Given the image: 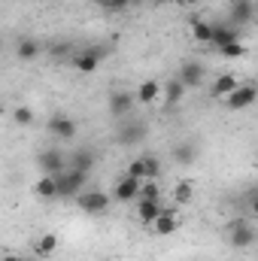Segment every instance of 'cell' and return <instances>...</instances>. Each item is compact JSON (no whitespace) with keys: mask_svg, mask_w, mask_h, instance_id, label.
<instances>
[{"mask_svg":"<svg viewBox=\"0 0 258 261\" xmlns=\"http://www.w3.org/2000/svg\"><path fill=\"white\" fill-rule=\"evenodd\" d=\"M161 94H164V107L173 110V107H179V100L186 97V85H183L179 79H167V82H161Z\"/></svg>","mask_w":258,"mask_h":261,"instance_id":"15","label":"cell"},{"mask_svg":"<svg viewBox=\"0 0 258 261\" xmlns=\"http://www.w3.org/2000/svg\"><path fill=\"white\" fill-rule=\"evenodd\" d=\"M203 76H207V70H203V64L200 61H186V64L179 67V82L186 85V88H200L203 85Z\"/></svg>","mask_w":258,"mask_h":261,"instance_id":"11","label":"cell"},{"mask_svg":"<svg viewBox=\"0 0 258 261\" xmlns=\"http://www.w3.org/2000/svg\"><path fill=\"white\" fill-rule=\"evenodd\" d=\"M34 192L37 197H43V200H58V192H55V176H40L37 179V186H34Z\"/></svg>","mask_w":258,"mask_h":261,"instance_id":"22","label":"cell"},{"mask_svg":"<svg viewBox=\"0 0 258 261\" xmlns=\"http://www.w3.org/2000/svg\"><path fill=\"white\" fill-rule=\"evenodd\" d=\"M140 182H143V179H134V176H122V179L116 182V189H113V197H116L119 203H131V200H137Z\"/></svg>","mask_w":258,"mask_h":261,"instance_id":"14","label":"cell"},{"mask_svg":"<svg viewBox=\"0 0 258 261\" xmlns=\"http://www.w3.org/2000/svg\"><path fill=\"white\" fill-rule=\"evenodd\" d=\"M125 176H134V179H146V164H143V155L131 161V164H128V173H125Z\"/></svg>","mask_w":258,"mask_h":261,"instance_id":"30","label":"cell"},{"mask_svg":"<svg viewBox=\"0 0 258 261\" xmlns=\"http://www.w3.org/2000/svg\"><path fill=\"white\" fill-rule=\"evenodd\" d=\"M76 203H79V210H82V213H88V216H104V213L110 210L113 197L107 195V192H100V189H91V192L76 195Z\"/></svg>","mask_w":258,"mask_h":261,"instance_id":"2","label":"cell"},{"mask_svg":"<svg viewBox=\"0 0 258 261\" xmlns=\"http://www.w3.org/2000/svg\"><path fill=\"white\" fill-rule=\"evenodd\" d=\"M161 210H164L161 200H137V219H140L143 225H152V222L161 216Z\"/></svg>","mask_w":258,"mask_h":261,"instance_id":"17","label":"cell"},{"mask_svg":"<svg viewBox=\"0 0 258 261\" xmlns=\"http://www.w3.org/2000/svg\"><path fill=\"white\" fill-rule=\"evenodd\" d=\"M210 34H213V24L210 21H194L192 24V37L197 43H210Z\"/></svg>","mask_w":258,"mask_h":261,"instance_id":"28","label":"cell"},{"mask_svg":"<svg viewBox=\"0 0 258 261\" xmlns=\"http://www.w3.org/2000/svg\"><path fill=\"white\" fill-rule=\"evenodd\" d=\"M158 97H161V82H158V79H146V82H140L137 91H134V103H140V107H149V103H155Z\"/></svg>","mask_w":258,"mask_h":261,"instance_id":"12","label":"cell"},{"mask_svg":"<svg viewBox=\"0 0 258 261\" xmlns=\"http://www.w3.org/2000/svg\"><path fill=\"white\" fill-rule=\"evenodd\" d=\"M0 261H24L21 255H0Z\"/></svg>","mask_w":258,"mask_h":261,"instance_id":"32","label":"cell"},{"mask_svg":"<svg viewBox=\"0 0 258 261\" xmlns=\"http://www.w3.org/2000/svg\"><path fill=\"white\" fill-rule=\"evenodd\" d=\"M143 164H146V179H158V176H161V161H158L152 152L143 155Z\"/></svg>","mask_w":258,"mask_h":261,"instance_id":"27","label":"cell"},{"mask_svg":"<svg viewBox=\"0 0 258 261\" xmlns=\"http://www.w3.org/2000/svg\"><path fill=\"white\" fill-rule=\"evenodd\" d=\"M237 85H240V79H237L234 73H222V76L213 82V97H228Z\"/></svg>","mask_w":258,"mask_h":261,"instance_id":"20","label":"cell"},{"mask_svg":"<svg viewBox=\"0 0 258 261\" xmlns=\"http://www.w3.org/2000/svg\"><path fill=\"white\" fill-rule=\"evenodd\" d=\"M173 161L179 164V167H189L197 161V146L194 143H176L173 146Z\"/></svg>","mask_w":258,"mask_h":261,"instance_id":"19","label":"cell"},{"mask_svg":"<svg viewBox=\"0 0 258 261\" xmlns=\"http://www.w3.org/2000/svg\"><path fill=\"white\" fill-rule=\"evenodd\" d=\"M140 3H146V0H128V6H140Z\"/></svg>","mask_w":258,"mask_h":261,"instance_id":"34","label":"cell"},{"mask_svg":"<svg viewBox=\"0 0 258 261\" xmlns=\"http://www.w3.org/2000/svg\"><path fill=\"white\" fill-rule=\"evenodd\" d=\"M146 134H149V125H146V122H128V125L119 128L116 140H119L122 146H137V143L146 140Z\"/></svg>","mask_w":258,"mask_h":261,"instance_id":"9","label":"cell"},{"mask_svg":"<svg viewBox=\"0 0 258 261\" xmlns=\"http://www.w3.org/2000/svg\"><path fill=\"white\" fill-rule=\"evenodd\" d=\"M0 52H3V46H0Z\"/></svg>","mask_w":258,"mask_h":261,"instance_id":"37","label":"cell"},{"mask_svg":"<svg viewBox=\"0 0 258 261\" xmlns=\"http://www.w3.org/2000/svg\"><path fill=\"white\" fill-rule=\"evenodd\" d=\"M134 107H137V103H134V94L119 88V91H113V94H110V107H107V110H110V116H113V119H125Z\"/></svg>","mask_w":258,"mask_h":261,"instance_id":"10","label":"cell"},{"mask_svg":"<svg viewBox=\"0 0 258 261\" xmlns=\"http://www.w3.org/2000/svg\"><path fill=\"white\" fill-rule=\"evenodd\" d=\"M192 195H194L192 182H189V179H179V182H176V189H173V200H176V203H189Z\"/></svg>","mask_w":258,"mask_h":261,"instance_id":"26","label":"cell"},{"mask_svg":"<svg viewBox=\"0 0 258 261\" xmlns=\"http://www.w3.org/2000/svg\"><path fill=\"white\" fill-rule=\"evenodd\" d=\"M55 249H58V237H55V234H43V237L37 240V255H40V258H49Z\"/></svg>","mask_w":258,"mask_h":261,"instance_id":"24","label":"cell"},{"mask_svg":"<svg viewBox=\"0 0 258 261\" xmlns=\"http://www.w3.org/2000/svg\"><path fill=\"white\" fill-rule=\"evenodd\" d=\"M176 3H179V6H197L200 0H176Z\"/></svg>","mask_w":258,"mask_h":261,"instance_id":"33","label":"cell"},{"mask_svg":"<svg viewBox=\"0 0 258 261\" xmlns=\"http://www.w3.org/2000/svg\"><path fill=\"white\" fill-rule=\"evenodd\" d=\"M228 243H231L234 249H249V246L255 243V228H252V222H249V219H234V222L228 225Z\"/></svg>","mask_w":258,"mask_h":261,"instance_id":"3","label":"cell"},{"mask_svg":"<svg viewBox=\"0 0 258 261\" xmlns=\"http://www.w3.org/2000/svg\"><path fill=\"white\" fill-rule=\"evenodd\" d=\"M40 52H43V49H40V43H37V40H31V37H21V40H18V46H15V58H18V61H24V64H28V61H37V58H40Z\"/></svg>","mask_w":258,"mask_h":261,"instance_id":"18","label":"cell"},{"mask_svg":"<svg viewBox=\"0 0 258 261\" xmlns=\"http://www.w3.org/2000/svg\"><path fill=\"white\" fill-rule=\"evenodd\" d=\"M85 182H88V173H82V170H73V167H67L61 173H55V192L58 197H76L85 192Z\"/></svg>","mask_w":258,"mask_h":261,"instance_id":"1","label":"cell"},{"mask_svg":"<svg viewBox=\"0 0 258 261\" xmlns=\"http://www.w3.org/2000/svg\"><path fill=\"white\" fill-rule=\"evenodd\" d=\"M46 130L55 137V140H73L76 137V122L70 119V116H64V113H58V116H52L49 122H46Z\"/></svg>","mask_w":258,"mask_h":261,"instance_id":"8","label":"cell"},{"mask_svg":"<svg viewBox=\"0 0 258 261\" xmlns=\"http://www.w3.org/2000/svg\"><path fill=\"white\" fill-rule=\"evenodd\" d=\"M3 113H6V107H3V103H0V116H3Z\"/></svg>","mask_w":258,"mask_h":261,"instance_id":"35","label":"cell"},{"mask_svg":"<svg viewBox=\"0 0 258 261\" xmlns=\"http://www.w3.org/2000/svg\"><path fill=\"white\" fill-rule=\"evenodd\" d=\"M100 6H104L107 12H125V9H131L128 0H100Z\"/></svg>","mask_w":258,"mask_h":261,"instance_id":"31","label":"cell"},{"mask_svg":"<svg viewBox=\"0 0 258 261\" xmlns=\"http://www.w3.org/2000/svg\"><path fill=\"white\" fill-rule=\"evenodd\" d=\"M37 167H40L46 176H55V173L67 170L64 152H61V149H43V152L37 155Z\"/></svg>","mask_w":258,"mask_h":261,"instance_id":"6","label":"cell"},{"mask_svg":"<svg viewBox=\"0 0 258 261\" xmlns=\"http://www.w3.org/2000/svg\"><path fill=\"white\" fill-rule=\"evenodd\" d=\"M137 200H161V189L155 179H143L140 182V192H137Z\"/></svg>","mask_w":258,"mask_h":261,"instance_id":"23","label":"cell"},{"mask_svg":"<svg viewBox=\"0 0 258 261\" xmlns=\"http://www.w3.org/2000/svg\"><path fill=\"white\" fill-rule=\"evenodd\" d=\"M155 234H161V237H170V234H176V228H179V216H176V210H161V216L149 225Z\"/></svg>","mask_w":258,"mask_h":261,"instance_id":"13","label":"cell"},{"mask_svg":"<svg viewBox=\"0 0 258 261\" xmlns=\"http://www.w3.org/2000/svg\"><path fill=\"white\" fill-rule=\"evenodd\" d=\"M255 97H258V91H255V85H237L228 97H222L225 100V107L228 110H234V113H240V110H249L252 103H255Z\"/></svg>","mask_w":258,"mask_h":261,"instance_id":"5","label":"cell"},{"mask_svg":"<svg viewBox=\"0 0 258 261\" xmlns=\"http://www.w3.org/2000/svg\"><path fill=\"white\" fill-rule=\"evenodd\" d=\"M240 40V31L234 24H213V34H210V46H225V43H234Z\"/></svg>","mask_w":258,"mask_h":261,"instance_id":"16","label":"cell"},{"mask_svg":"<svg viewBox=\"0 0 258 261\" xmlns=\"http://www.w3.org/2000/svg\"><path fill=\"white\" fill-rule=\"evenodd\" d=\"M70 167H73V170H82V173H91V170H94V152H88V149L73 152V155H70Z\"/></svg>","mask_w":258,"mask_h":261,"instance_id":"21","label":"cell"},{"mask_svg":"<svg viewBox=\"0 0 258 261\" xmlns=\"http://www.w3.org/2000/svg\"><path fill=\"white\" fill-rule=\"evenodd\" d=\"M24 261H34V258H24Z\"/></svg>","mask_w":258,"mask_h":261,"instance_id":"36","label":"cell"},{"mask_svg":"<svg viewBox=\"0 0 258 261\" xmlns=\"http://www.w3.org/2000/svg\"><path fill=\"white\" fill-rule=\"evenodd\" d=\"M216 52H219V55H225V58H243V55H246V46H243L240 40H234V43H225V46H219Z\"/></svg>","mask_w":258,"mask_h":261,"instance_id":"25","label":"cell"},{"mask_svg":"<svg viewBox=\"0 0 258 261\" xmlns=\"http://www.w3.org/2000/svg\"><path fill=\"white\" fill-rule=\"evenodd\" d=\"M252 18H255V0H231V21L228 24H234L240 31L243 24H252Z\"/></svg>","mask_w":258,"mask_h":261,"instance_id":"7","label":"cell"},{"mask_svg":"<svg viewBox=\"0 0 258 261\" xmlns=\"http://www.w3.org/2000/svg\"><path fill=\"white\" fill-rule=\"evenodd\" d=\"M107 46H88V49H82V52H76L73 58H70V64L76 67L79 73H94L97 67H100V61L107 58Z\"/></svg>","mask_w":258,"mask_h":261,"instance_id":"4","label":"cell"},{"mask_svg":"<svg viewBox=\"0 0 258 261\" xmlns=\"http://www.w3.org/2000/svg\"><path fill=\"white\" fill-rule=\"evenodd\" d=\"M12 119H15V125L28 128V125H34V110L31 107H15L12 110Z\"/></svg>","mask_w":258,"mask_h":261,"instance_id":"29","label":"cell"}]
</instances>
